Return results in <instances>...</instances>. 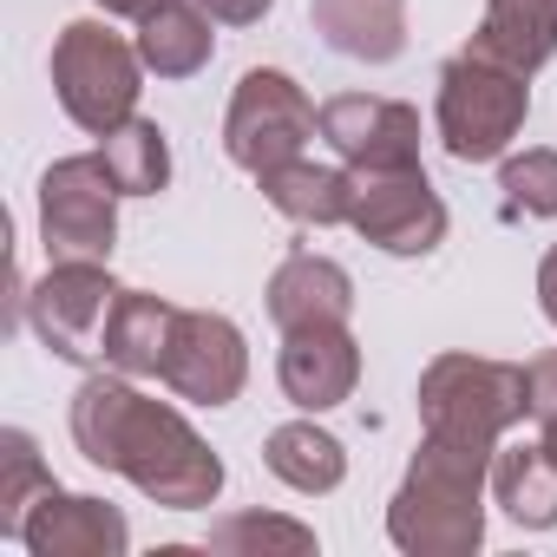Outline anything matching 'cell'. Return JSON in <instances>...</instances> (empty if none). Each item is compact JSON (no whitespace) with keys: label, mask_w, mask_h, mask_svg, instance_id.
Segmentation results:
<instances>
[{"label":"cell","mask_w":557,"mask_h":557,"mask_svg":"<svg viewBox=\"0 0 557 557\" xmlns=\"http://www.w3.org/2000/svg\"><path fill=\"white\" fill-rule=\"evenodd\" d=\"M256 184L302 230H335V223H348V203H355V171L348 164H315V158H289V164L262 171Z\"/></svg>","instance_id":"cell-17"},{"label":"cell","mask_w":557,"mask_h":557,"mask_svg":"<svg viewBox=\"0 0 557 557\" xmlns=\"http://www.w3.org/2000/svg\"><path fill=\"white\" fill-rule=\"evenodd\" d=\"M322 138L348 171H413L420 164V112L374 92H342L322 106Z\"/></svg>","instance_id":"cell-11"},{"label":"cell","mask_w":557,"mask_h":557,"mask_svg":"<svg viewBox=\"0 0 557 557\" xmlns=\"http://www.w3.org/2000/svg\"><path fill=\"white\" fill-rule=\"evenodd\" d=\"M531 73L466 47L440 66V106H433V125H440V145L459 158V164H492L511 151V138L524 132L531 119Z\"/></svg>","instance_id":"cell-4"},{"label":"cell","mask_w":557,"mask_h":557,"mask_svg":"<svg viewBox=\"0 0 557 557\" xmlns=\"http://www.w3.org/2000/svg\"><path fill=\"white\" fill-rule=\"evenodd\" d=\"M472 47L518 66V73H537L557 53V0H485Z\"/></svg>","instance_id":"cell-19"},{"label":"cell","mask_w":557,"mask_h":557,"mask_svg":"<svg viewBox=\"0 0 557 557\" xmlns=\"http://www.w3.org/2000/svg\"><path fill=\"white\" fill-rule=\"evenodd\" d=\"M492 498L524 531H550L557 524V459L544 453V440L492 453Z\"/></svg>","instance_id":"cell-20"},{"label":"cell","mask_w":557,"mask_h":557,"mask_svg":"<svg viewBox=\"0 0 557 557\" xmlns=\"http://www.w3.org/2000/svg\"><path fill=\"white\" fill-rule=\"evenodd\" d=\"M485 485H492L485 453L420 440V453L387 505V537L407 557H472L485 544Z\"/></svg>","instance_id":"cell-2"},{"label":"cell","mask_w":557,"mask_h":557,"mask_svg":"<svg viewBox=\"0 0 557 557\" xmlns=\"http://www.w3.org/2000/svg\"><path fill=\"white\" fill-rule=\"evenodd\" d=\"M73 446L99 466L132 479L164 511H203L223 492V459L197 440V426L132 387V374H92L73 394Z\"/></svg>","instance_id":"cell-1"},{"label":"cell","mask_w":557,"mask_h":557,"mask_svg":"<svg viewBox=\"0 0 557 557\" xmlns=\"http://www.w3.org/2000/svg\"><path fill=\"white\" fill-rule=\"evenodd\" d=\"M262 466L283 479L289 492H335L348 479V453L329 426L315 420H289V426H275L262 440Z\"/></svg>","instance_id":"cell-21"},{"label":"cell","mask_w":557,"mask_h":557,"mask_svg":"<svg viewBox=\"0 0 557 557\" xmlns=\"http://www.w3.org/2000/svg\"><path fill=\"white\" fill-rule=\"evenodd\" d=\"M269 322L275 329H315V322H348L355 315V275L335 262V256H315V249H296L275 262L269 275Z\"/></svg>","instance_id":"cell-14"},{"label":"cell","mask_w":557,"mask_h":557,"mask_svg":"<svg viewBox=\"0 0 557 557\" xmlns=\"http://www.w3.org/2000/svg\"><path fill=\"white\" fill-rule=\"evenodd\" d=\"M524 374H531V420L537 413H557V348L537 355V361H524Z\"/></svg>","instance_id":"cell-26"},{"label":"cell","mask_w":557,"mask_h":557,"mask_svg":"<svg viewBox=\"0 0 557 557\" xmlns=\"http://www.w3.org/2000/svg\"><path fill=\"white\" fill-rule=\"evenodd\" d=\"M275 381L302 413H329L342 400H355L361 387V342L348 322H315V329H289L283 355H275Z\"/></svg>","instance_id":"cell-12"},{"label":"cell","mask_w":557,"mask_h":557,"mask_svg":"<svg viewBox=\"0 0 557 557\" xmlns=\"http://www.w3.org/2000/svg\"><path fill=\"white\" fill-rule=\"evenodd\" d=\"M315 132H322V112L309 106V92L289 73L256 66V73L236 79L230 112H223V151H230L236 171L262 177V171L289 164V158H309Z\"/></svg>","instance_id":"cell-6"},{"label":"cell","mask_w":557,"mask_h":557,"mask_svg":"<svg viewBox=\"0 0 557 557\" xmlns=\"http://www.w3.org/2000/svg\"><path fill=\"white\" fill-rule=\"evenodd\" d=\"M203 544H210V550H230V557H243V550L309 557V550H315V531L296 524V518H275V511H236V518H216Z\"/></svg>","instance_id":"cell-24"},{"label":"cell","mask_w":557,"mask_h":557,"mask_svg":"<svg viewBox=\"0 0 557 557\" xmlns=\"http://www.w3.org/2000/svg\"><path fill=\"white\" fill-rule=\"evenodd\" d=\"M112 302H119V283L106 275V262H47V275L27 289V322L47 342V355L86 368V361H99Z\"/></svg>","instance_id":"cell-8"},{"label":"cell","mask_w":557,"mask_h":557,"mask_svg":"<svg viewBox=\"0 0 557 557\" xmlns=\"http://www.w3.org/2000/svg\"><path fill=\"white\" fill-rule=\"evenodd\" d=\"M537 309H544V322L557 329V243H550L544 262H537Z\"/></svg>","instance_id":"cell-28"},{"label":"cell","mask_w":557,"mask_h":557,"mask_svg":"<svg viewBox=\"0 0 557 557\" xmlns=\"http://www.w3.org/2000/svg\"><path fill=\"white\" fill-rule=\"evenodd\" d=\"M348 230H361L387 256H433L446 243V203L426 171H355Z\"/></svg>","instance_id":"cell-9"},{"label":"cell","mask_w":557,"mask_h":557,"mask_svg":"<svg viewBox=\"0 0 557 557\" xmlns=\"http://www.w3.org/2000/svg\"><path fill=\"white\" fill-rule=\"evenodd\" d=\"M537 440H544V453L557 459V413H537Z\"/></svg>","instance_id":"cell-30"},{"label":"cell","mask_w":557,"mask_h":557,"mask_svg":"<svg viewBox=\"0 0 557 557\" xmlns=\"http://www.w3.org/2000/svg\"><path fill=\"white\" fill-rule=\"evenodd\" d=\"M315 34L361 66H387L407 53V0H309Z\"/></svg>","instance_id":"cell-16"},{"label":"cell","mask_w":557,"mask_h":557,"mask_svg":"<svg viewBox=\"0 0 557 557\" xmlns=\"http://www.w3.org/2000/svg\"><path fill=\"white\" fill-rule=\"evenodd\" d=\"M119 177L99 151L60 158L40 177V243L47 262H106L119 243Z\"/></svg>","instance_id":"cell-7"},{"label":"cell","mask_w":557,"mask_h":557,"mask_svg":"<svg viewBox=\"0 0 557 557\" xmlns=\"http://www.w3.org/2000/svg\"><path fill=\"white\" fill-rule=\"evenodd\" d=\"M210 53H216V34L197 0H164V8H151L138 21V60L158 79H190L210 66Z\"/></svg>","instance_id":"cell-18"},{"label":"cell","mask_w":557,"mask_h":557,"mask_svg":"<svg viewBox=\"0 0 557 557\" xmlns=\"http://www.w3.org/2000/svg\"><path fill=\"white\" fill-rule=\"evenodd\" d=\"M498 210L518 223V216H557V151H524V158H505L498 171Z\"/></svg>","instance_id":"cell-25"},{"label":"cell","mask_w":557,"mask_h":557,"mask_svg":"<svg viewBox=\"0 0 557 557\" xmlns=\"http://www.w3.org/2000/svg\"><path fill=\"white\" fill-rule=\"evenodd\" d=\"M99 158H106V171L119 177L125 197H158L171 184V145H164L158 119H125L119 132L99 138Z\"/></svg>","instance_id":"cell-22"},{"label":"cell","mask_w":557,"mask_h":557,"mask_svg":"<svg viewBox=\"0 0 557 557\" xmlns=\"http://www.w3.org/2000/svg\"><path fill=\"white\" fill-rule=\"evenodd\" d=\"M171 329H177V302H164L151 289H119L106 335H99V361L132 381H158L164 355H171Z\"/></svg>","instance_id":"cell-15"},{"label":"cell","mask_w":557,"mask_h":557,"mask_svg":"<svg viewBox=\"0 0 557 557\" xmlns=\"http://www.w3.org/2000/svg\"><path fill=\"white\" fill-rule=\"evenodd\" d=\"M106 14H125V21H145L151 8H164V0H99Z\"/></svg>","instance_id":"cell-29"},{"label":"cell","mask_w":557,"mask_h":557,"mask_svg":"<svg viewBox=\"0 0 557 557\" xmlns=\"http://www.w3.org/2000/svg\"><path fill=\"white\" fill-rule=\"evenodd\" d=\"M197 8H203L210 21H223V27H256L275 0H197Z\"/></svg>","instance_id":"cell-27"},{"label":"cell","mask_w":557,"mask_h":557,"mask_svg":"<svg viewBox=\"0 0 557 557\" xmlns=\"http://www.w3.org/2000/svg\"><path fill=\"white\" fill-rule=\"evenodd\" d=\"M177 400L190 407H230L249 381V348H243V329L216 309H177V329H171V355H164V374H158Z\"/></svg>","instance_id":"cell-10"},{"label":"cell","mask_w":557,"mask_h":557,"mask_svg":"<svg viewBox=\"0 0 557 557\" xmlns=\"http://www.w3.org/2000/svg\"><path fill=\"white\" fill-rule=\"evenodd\" d=\"M531 413V374L518 361L492 355H433L420 374V433L466 446V453H498V440Z\"/></svg>","instance_id":"cell-3"},{"label":"cell","mask_w":557,"mask_h":557,"mask_svg":"<svg viewBox=\"0 0 557 557\" xmlns=\"http://www.w3.org/2000/svg\"><path fill=\"white\" fill-rule=\"evenodd\" d=\"M21 544L34 557H125L132 531H125V511L92 498V492H40L27 524H21Z\"/></svg>","instance_id":"cell-13"},{"label":"cell","mask_w":557,"mask_h":557,"mask_svg":"<svg viewBox=\"0 0 557 557\" xmlns=\"http://www.w3.org/2000/svg\"><path fill=\"white\" fill-rule=\"evenodd\" d=\"M53 92L66 106V119L92 138L119 132L125 119H138V92H145V60L138 40L99 27V21H73L53 40Z\"/></svg>","instance_id":"cell-5"},{"label":"cell","mask_w":557,"mask_h":557,"mask_svg":"<svg viewBox=\"0 0 557 557\" xmlns=\"http://www.w3.org/2000/svg\"><path fill=\"white\" fill-rule=\"evenodd\" d=\"M40 492H53V472H47L40 446H34V433L8 426L0 433V537L21 544V524H27Z\"/></svg>","instance_id":"cell-23"}]
</instances>
